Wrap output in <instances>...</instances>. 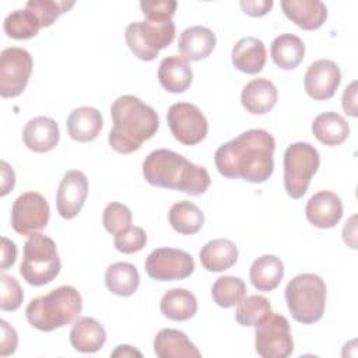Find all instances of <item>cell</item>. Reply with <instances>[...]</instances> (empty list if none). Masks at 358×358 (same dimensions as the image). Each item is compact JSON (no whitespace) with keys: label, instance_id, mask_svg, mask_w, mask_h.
I'll return each mask as SVG.
<instances>
[{"label":"cell","instance_id":"6da1fadb","mask_svg":"<svg viewBox=\"0 0 358 358\" xmlns=\"http://www.w3.org/2000/svg\"><path fill=\"white\" fill-rule=\"evenodd\" d=\"M275 140L263 129H250L220 145L214 154L218 172L227 179L266 182L274 171Z\"/></svg>","mask_w":358,"mask_h":358},{"label":"cell","instance_id":"7a4b0ae2","mask_svg":"<svg viewBox=\"0 0 358 358\" xmlns=\"http://www.w3.org/2000/svg\"><path fill=\"white\" fill-rule=\"evenodd\" d=\"M112 129L108 143L119 154H131L159 127L157 112L134 95H122L110 106Z\"/></svg>","mask_w":358,"mask_h":358},{"label":"cell","instance_id":"3957f363","mask_svg":"<svg viewBox=\"0 0 358 358\" xmlns=\"http://www.w3.org/2000/svg\"><path fill=\"white\" fill-rule=\"evenodd\" d=\"M144 179L157 187L200 196L207 192L211 178L204 166L190 162L183 155L159 148L151 151L143 161Z\"/></svg>","mask_w":358,"mask_h":358},{"label":"cell","instance_id":"277c9868","mask_svg":"<svg viewBox=\"0 0 358 358\" xmlns=\"http://www.w3.org/2000/svg\"><path fill=\"white\" fill-rule=\"evenodd\" d=\"M81 310V294L71 285H60L46 295L34 298L25 309V316L32 327L53 331L71 323Z\"/></svg>","mask_w":358,"mask_h":358},{"label":"cell","instance_id":"5b68a950","mask_svg":"<svg viewBox=\"0 0 358 358\" xmlns=\"http://www.w3.org/2000/svg\"><path fill=\"white\" fill-rule=\"evenodd\" d=\"M285 302L291 316L302 324L322 319L326 308V284L312 273L295 275L285 287Z\"/></svg>","mask_w":358,"mask_h":358},{"label":"cell","instance_id":"8992f818","mask_svg":"<svg viewBox=\"0 0 358 358\" xmlns=\"http://www.w3.org/2000/svg\"><path fill=\"white\" fill-rule=\"evenodd\" d=\"M62 263L52 238L34 234L24 243L22 260L20 264L21 277L34 287L46 285L60 273Z\"/></svg>","mask_w":358,"mask_h":358},{"label":"cell","instance_id":"52a82bcc","mask_svg":"<svg viewBox=\"0 0 358 358\" xmlns=\"http://www.w3.org/2000/svg\"><path fill=\"white\" fill-rule=\"evenodd\" d=\"M320 166L317 150L305 141L287 147L284 152V187L291 199H301Z\"/></svg>","mask_w":358,"mask_h":358},{"label":"cell","instance_id":"ba28073f","mask_svg":"<svg viewBox=\"0 0 358 358\" xmlns=\"http://www.w3.org/2000/svg\"><path fill=\"white\" fill-rule=\"evenodd\" d=\"M175 34L176 28L172 20H144L127 25L124 31V41L134 56H137L140 60L151 62L162 49L172 43Z\"/></svg>","mask_w":358,"mask_h":358},{"label":"cell","instance_id":"9c48e42d","mask_svg":"<svg viewBox=\"0 0 358 358\" xmlns=\"http://www.w3.org/2000/svg\"><path fill=\"white\" fill-rule=\"evenodd\" d=\"M256 352L263 358H287L294 351L289 322L280 313H270L255 326Z\"/></svg>","mask_w":358,"mask_h":358},{"label":"cell","instance_id":"30bf717a","mask_svg":"<svg viewBox=\"0 0 358 358\" xmlns=\"http://www.w3.org/2000/svg\"><path fill=\"white\" fill-rule=\"evenodd\" d=\"M34 67L32 56L22 48H7L0 55V95L14 98L25 90Z\"/></svg>","mask_w":358,"mask_h":358},{"label":"cell","instance_id":"8fae6325","mask_svg":"<svg viewBox=\"0 0 358 358\" xmlns=\"http://www.w3.org/2000/svg\"><path fill=\"white\" fill-rule=\"evenodd\" d=\"M144 268L147 275L157 281L185 280L193 274L194 260L185 250L158 248L147 256Z\"/></svg>","mask_w":358,"mask_h":358},{"label":"cell","instance_id":"7c38bea8","mask_svg":"<svg viewBox=\"0 0 358 358\" xmlns=\"http://www.w3.org/2000/svg\"><path fill=\"white\" fill-rule=\"evenodd\" d=\"M166 122L173 137L185 145H196L204 140L208 122L203 112L193 103H172L166 113Z\"/></svg>","mask_w":358,"mask_h":358},{"label":"cell","instance_id":"4fadbf2b","mask_svg":"<svg viewBox=\"0 0 358 358\" xmlns=\"http://www.w3.org/2000/svg\"><path fill=\"white\" fill-rule=\"evenodd\" d=\"M49 217V204L38 192L20 194L11 207V227L20 235L31 236L38 234L48 225Z\"/></svg>","mask_w":358,"mask_h":358},{"label":"cell","instance_id":"5bb4252c","mask_svg":"<svg viewBox=\"0 0 358 358\" xmlns=\"http://www.w3.org/2000/svg\"><path fill=\"white\" fill-rule=\"evenodd\" d=\"M88 196V179L78 169L67 171L56 193V208L62 218L73 220L84 207Z\"/></svg>","mask_w":358,"mask_h":358},{"label":"cell","instance_id":"9a60e30c","mask_svg":"<svg viewBox=\"0 0 358 358\" xmlns=\"http://www.w3.org/2000/svg\"><path fill=\"white\" fill-rule=\"evenodd\" d=\"M341 81V71L336 62L329 59H319L313 62L303 77V87L306 94L315 101L330 99Z\"/></svg>","mask_w":358,"mask_h":358},{"label":"cell","instance_id":"2e32d148","mask_svg":"<svg viewBox=\"0 0 358 358\" xmlns=\"http://www.w3.org/2000/svg\"><path fill=\"white\" fill-rule=\"evenodd\" d=\"M306 220L317 228H333L343 217L341 199L329 190L315 193L305 207Z\"/></svg>","mask_w":358,"mask_h":358},{"label":"cell","instance_id":"e0dca14e","mask_svg":"<svg viewBox=\"0 0 358 358\" xmlns=\"http://www.w3.org/2000/svg\"><path fill=\"white\" fill-rule=\"evenodd\" d=\"M280 4L285 17L306 31L320 28L327 18V7L319 0H281Z\"/></svg>","mask_w":358,"mask_h":358},{"label":"cell","instance_id":"ac0fdd59","mask_svg":"<svg viewBox=\"0 0 358 358\" xmlns=\"http://www.w3.org/2000/svg\"><path fill=\"white\" fill-rule=\"evenodd\" d=\"M60 138L59 126L49 116H36L27 122L22 131V141L34 152L52 151Z\"/></svg>","mask_w":358,"mask_h":358},{"label":"cell","instance_id":"d6986e66","mask_svg":"<svg viewBox=\"0 0 358 358\" xmlns=\"http://www.w3.org/2000/svg\"><path fill=\"white\" fill-rule=\"evenodd\" d=\"M217 43L215 34L203 25H193L182 31L178 49L186 60H201L211 55Z\"/></svg>","mask_w":358,"mask_h":358},{"label":"cell","instance_id":"ffe728a7","mask_svg":"<svg viewBox=\"0 0 358 358\" xmlns=\"http://www.w3.org/2000/svg\"><path fill=\"white\" fill-rule=\"evenodd\" d=\"M232 64L242 73L257 74L263 70L267 52L262 39L255 36L241 38L232 48Z\"/></svg>","mask_w":358,"mask_h":358},{"label":"cell","instance_id":"44dd1931","mask_svg":"<svg viewBox=\"0 0 358 358\" xmlns=\"http://www.w3.org/2000/svg\"><path fill=\"white\" fill-rule=\"evenodd\" d=\"M158 81L171 94L185 92L193 81V71L189 62L175 55L164 57L158 67Z\"/></svg>","mask_w":358,"mask_h":358},{"label":"cell","instance_id":"7402d4cb","mask_svg":"<svg viewBox=\"0 0 358 358\" xmlns=\"http://www.w3.org/2000/svg\"><path fill=\"white\" fill-rule=\"evenodd\" d=\"M103 126L102 115L96 108L80 106L70 112L66 120L69 136L78 143H88L98 137Z\"/></svg>","mask_w":358,"mask_h":358},{"label":"cell","instance_id":"603a6c76","mask_svg":"<svg viewBox=\"0 0 358 358\" xmlns=\"http://www.w3.org/2000/svg\"><path fill=\"white\" fill-rule=\"evenodd\" d=\"M154 352L158 358H199L201 352L189 337L176 329H162L154 337Z\"/></svg>","mask_w":358,"mask_h":358},{"label":"cell","instance_id":"cb8c5ba5","mask_svg":"<svg viewBox=\"0 0 358 358\" xmlns=\"http://www.w3.org/2000/svg\"><path fill=\"white\" fill-rule=\"evenodd\" d=\"M242 106L252 115H266L277 103V88L267 78H253L241 94Z\"/></svg>","mask_w":358,"mask_h":358},{"label":"cell","instance_id":"d4e9b609","mask_svg":"<svg viewBox=\"0 0 358 358\" xmlns=\"http://www.w3.org/2000/svg\"><path fill=\"white\" fill-rule=\"evenodd\" d=\"M70 343L78 352L91 354L99 351L106 341L105 327L94 317H80L70 330Z\"/></svg>","mask_w":358,"mask_h":358},{"label":"cell","instance_id":"484cf974","mask_svg":"<svg viewBox=\"0 0 358 358\" xmlns=\"http://www.w3.org/2000/svg\"><path fill=\"white\" fill-rule=\"evenodd\" d=\"M201 266L207 271H225L231 268L238 260V248L236 245L224 238H217L208 241L199 253Z\"/></svg>","mask_w":358,"mask_h":358},{"label":"cell","instance_id":"4316f807","mask_svg":"<svg viewBox=\"0 0 358 358\" xmlns=\"http://www.w3.org/2000/svg\"><path fill=\"white\" fill-rule=\"evenodd\" d=\"M284 277V264L274 255H263L257 257L249 270L252 285L257 291L270 292L275 289Z\"/></svg>","mask_w":358,"mask_h":358},{"label":"cell","instance_id":"83f0119b","mask_svg":"<svg viewBox=\"0 0 358 358\" xmlns=\"http://www.w3.org/2000/svg\"><path fill=\"white\" fill-rule=\"evenodd\" d=\"M161 313L173 322L192 319L197 312V299L193 292L185 288L168 289L159 302Z\"/></svg>","mask_w":358,"mask_h":358},{"label":"cell","instance_id":"f1b7e54d","mask_svg":"<svg viewBox=\"0 0 358 358\" xmlns=\"http://www.w3.org/2000/svg\"><path fill=\"white\" fill-rule=\"evenodd\" d=\"M270 56L278 69L292 70L303 60L305 45L294 34H281L271 42Z\"/></svg>","mask_w":358,"mask_h":358},{"label":"cell","instance_id":"f546056e","mask_svg":"<svg viewBox=\"0 0 358 358\" xmlns=\"http://www.w3.org/2000/svg\"><path fill=\"white\" fill-rule=\"evenodd\" d=\"M313 136L324 145H340L350 136L347 120L336 112H323L312 123Z\"/></svg>","mask_w":358,"mask_h":358},{"label":"cell","instance_id":"4dcf8cb0","mask_svg":"<svg viewBox=\"0 0 358 358\" xmlns=\"http://www.w3.org/2000/svg\"><path fill=\"white\" fill-rule=\"evenodd\" d=\"M106 288L119 296L133 295L140 284V274L134 264L127 262H116L106 268Z\"/></svg>","mask_w":358,"mask_h":358},{"label":"cell","instance_id":"1f68e13d","mask_svg":"<svg viewBox=\"0 0 358 358\" xmlns=\"http://www.w3.org/2000/svg\"><path fill=\"white\" fill-rule=\"evenodd\" d=\"M168 221L178 234L193 235L204 225V214L194 203L182 200L172 204L168 213Z\"/></svg>","mask_w":358,"mask_h":358},{"label":"cell","instance_id":"d6a6232c","mask_svg":"<svg viewBox=\"0 0 358 358\" xmlns=\"http://www.w3.org/2000/svg\"><path fill=\"white\" fill-rule=\"evenodd\" d=\"M42 28L35 13L27 7L11 11L3 22V29L13 39H29L38 35Z\"/></svg>","mask_w":358,"mask_h":358},{"label":"cell","instance_id":"836d02e7","mask_svg":"<svg viewBox=\"0 0 358 358\" xmlns=\"http://www.w3.org/2000/svg\"><path fill=\"white\" fill-rule=\"evenodd\" d=\"M271 313V303L263 295L243 296L236 306L235 319L241 326H256Z\"/></svg>","mask_w":358,"mask_h":358},{"label":"cell","instance_id":"e575fe53","mask_svg":"<svg viewBox=\"0 0 358 358\" xmlns=\"http://www.w3.org/2000/svg\"><path fill=\"white\" fill-rule=\"evenodd\" d=\"M246 285L242 278L222 275L215 280L211 288L213 301L221 308H232L246 295Z\"/></svg>","mask_w":358,"mask_h":358},{"label":"cell","instance_id":"d590c367","mask_svg":"<svg viewBox=\"0 0 358 358\" xmlns=\"http://www.w3.org/2000/svg\"><path fill=\"white\" fill-rule=\"evenodd\" d=\"M74 6V1L64 0H29L25 7L32 10L38 17L42 28L50 27L62 14L67 13Z\"/></svg>","mask_w":358,"mask_h":358},{"label":"cell","instance_id":"8d00e7d4","mask_svg":"<svg viewBox=\"0 0 358 358\" xmlns=\"http://www.w3.org/2000/svg\"><path fill=\"white\" fill-rule=\"evenodd\" d=\"M102 224L109 234L116 235L117 232L130 227L131 211L124 204L112 201L105 207L102 213Z\"/></svg>","mask_w":358,"mask_h":358},{"label":"cell","instance_id":"74e56055","mask_svg":"<svg viewBox=\"0 0 358 358\" xmlns=\"http://www.w3.org/2000/svg\"><path fill=\"white\" fill-rule=\"evenodd\" d=\"M147 243V234L141 227H127L115 235V248L120 253L140 252Z\"/></svg>","mask_w":358,"mask_h":358},{"label":"cell","instance_id":"f35d334b","mask_svg":"<svg viewBox=\"0 0 358 358\" xmlns=\"http://www.w3.org/2000/svg\"><path fill=\"white\" fill-rule=\"evenodd\" d=\"M1 298H0V308L4 312L17 310L24 299V292L20 282L7 274H1Z\"/></svg>","mask_w":358,"mask_h":358},{"label":"cell","instance_id":"ab89813d","mask_svg":"<svg viewBox=\"0 0 358 358\" xmlns=\"http://www.w3.org/2000/svg\"><path fill=\"white\" fill-rule=\"evenodd\" d=\"M178 3L175 0H143L140 3L141 13L145 20L151 21H169L172 20Z\"/></svg>","mask_w":358,"mask_h":358},{"label":"cell","instance_id":"60d3db41","mask_svg":"<svg viewBox=\"0 0 358 358\" xmlns=\"http://www.w3.org/2000/svg\"><path fill=\"white\" fill-rule=\"evenodd\" d=\"M1 326V340H0V355L6 357L14 354L18 344V336L13 326H10L6 320H0Z\"/></svg>","mask_w":358,"mask_h":358},{"label":"cell","instance_id":"b9f144b4","mask_svg":"<svg viewBox=\"0 0 358 358\" xmlns=\"http://www.w3.org/2000/svg\"><path fill=\"white\" fill-rule=\"evenodd\" d=\"M239 4L243 13L250 17H263L273 7L271 0H242Z\"/></svg>","mask_w":358,"mask_h":358},{"label":"cell","instance_id":"7bdbcfd3","mask_svg":"<svg viewBox=\"0 0 358 358\" xmlns=\"http://www.w3.org/2000/svg\"><path fill=\"white\" fill-rule=\"evenodd\" d=\"M17 259V246L13 241L3 236L1 238V267L0 270L4 273L15 263Z\"/></svg>","mask_w":358,"mask_h":358},{"label":"cell","instance_id":"ee69618b","mask_svg":"<svg viewBox=\"0 0 358 358\" xmlns=\"http://www.w3.org/2000/svg\"><path fill=\"white\" fill-rule=\"evenodd\" d=\"M341 103H343L344 112L348 116L351 117L357 116V81H352L348 87H345L343 92Z\"/></svg>","mask_w":358,"mask_h":358},{"label":"cell","instance_id":"f6af8a7d","mask_svg":"<svg viewBox=\"0 0 358 358\" xmlns=\"http://www.w3.org/2000/svg\"><path fill=\"white\" fill-rule=\"evenodd\" d=\"M14 183H15V175L13 168L6 161H1V193L0 194L6 196L14 187Z\"/></svg>","mask_w":358,"mask_h":358},{"label":"cell","instance_id":"bcb514c9","mask_svg":"<svg viewBox=\"0 0 358 358\" xmlns=\"http://www.w3.org/2000/svg\"><path fill=\"white\" fill-rule=\"evenodd\" d=\"M355 235H357V227H355V215H352L350 218L348 222H345L344 228H343V239L345 243H348V246H351L352 249L357 248L355 243Z\"/></svg>","mask_w":358,"mask_h":358},{"label":"cell","instance_id":"7dc6e473","mask_svg":"<svg viewBox=\"0 0 358 358\" xmlns=\"http://www.w3.org/2000/svg\"><path fill=\"white\" fill-rule=\"evenodd\" d=\"M110 357H120V358H126V357H143V354L136 350L131 345H117V348L115 351L110 352Z\"/></svg>","mask_w":358,"mask_h":358}]
</instances>
